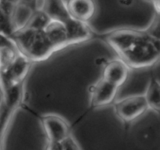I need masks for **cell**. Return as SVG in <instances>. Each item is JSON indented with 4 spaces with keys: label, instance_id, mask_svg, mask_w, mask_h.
<instances>
[{
    "label": "cell",
    "instance_id": "obj_1",
    "mask_svg": "<svg viewBox=\"0 0 160 150\" xmlns=\"http://www.w3.org/2000/svg\"><path fill=\"white\" fill-rule=\"evenodd\" d=\"M118 56L129 68L151 67L159 59V38L147 31H136L132 40Z\"/></svg>",
    "mask_w": 160,
    "mask_h": 150
},
{
    "label": "cell",
    "instance_id": "obj_2",
    "mask_svg": "<svg viewBox=\"0 0 160 150\" xmlns=\"http://www.w3.org/2000/svg\"><path fill=\"white\" fill-rule=\"evenodd\" d=\"M11 38L14 41L19 51L31 62L45 60L56 52L44 31L24 28L12 33Z\"/></svg>",
    "mask_w": 160,
    "mask_h": 150
},
{
    "label": "cell",
    "instance_id": "obj_3",
    "mask_svg": "<svg viewBox=\"0 0 160 150\" xmlns=\"http://www.w3.org/2000/svg\"><path fill=\"white\" fill-rule=\"evenodd\" d=\"M145 95L128 96L115 104V111L118 117L126 122H131L142 116L148 109Z\"/></svg>",
    "mask_w": 160,
    "mask_h": 150
},
{
    "label": "cell",
    "instance_id": "obj_4",
    "mask_svg": "<svg viewBox=\"0 0 160 150\" xmlns=\"http://www.w3.org/2000/svg\"><path fill=\"white\" fill-rule=\"evenodd\" d=\"M42 124L48 142H62L70 135L67 122L58 116H45L42 118Z\"/></svg>",
    "mask_w": 160,
    "mask_h": 150
},
{
    "label": "cell",
    "instance_id": "obj_5",
    "mask_svg": "<svg viewBox=\"0 0 160 150\" xmlns=\"http://www.w3.org/2000/svg\"><path fill=\"white\" fill-rule=\"evenodd\" d=\"M118 88L101 78L90 88L92 105L100 107L110 104L115 98Z\"/></svg>",
    "mask_w": 160,
    "mask_h": 150
},
{
    "label": "cell",
    "instance_id": "obj_6",
    "mask_svg": "<svg viewBox=\"0 0 160 150\" xmlns=\"http://www.w3.org/2000/svg\"><path fill=\"white\" fill-rule=\"evenodd\" d=\"M129 75V67L121 59L110 61L105 67L102 79L109 84L120 88L126 82Z\"/></svg>",
    "mask_w": 160,
    "mask_h": 150
},
{
    "label": "cell",
    "instance_id": "obj_7",
    "mask_svg": "<svg viewBox=\"0 0 160 150\" xmlns=\"http://www.w3.org/2000/svg\"><path fill=\"white\" fill-rule=\"evenodd\" d=\"M66 4L70 17L84 23L92 20L97 10L95 0H67Z\"/></svg>",
    "mask_w": 160,
    "mask_h": 150
},
{
    "label": "cell",
    "instance_id": "obj_8",
    "mask_svg": "<svg viewBox=\"0 0 160 150\" xmlns=\"http://www.w3.org/2000/svg\"><path fill=\"white\" fill-rule=\"evenodd\" d=\"M43 31L56 51L68 45L67 30L62 22L50 20Z\"/></svg>",
    "mask_w": 160,
    "mask_h": 150
},
{
    "label": "cell",
    "instance_id": "obj_9",
    "mask_svg": "<svg viewBox=\"0 0 160 150\" xmlns=\"http://www.w3.org/2000/svg\"><path fill=\"white\" fill-rule=\"evenodd\" d=\"M64 24L67 30L68 45L81 43L92 37V31L84 22L70 17Z\"/></svg>",
    "mask_w": 160,
    "mask_h": 150
},
{
    "label": "cell",
    "instance_id": "obj_10",
    "mask_svg": "<svg viewBox=\"0 0 160 150\" xmlns=\"http://www.w3.org/2000/svg\"><path fill=\"white\" fill-rule=\"evenodd\" d=\"M34 9L31 6L23 2L16 5L10 18L12 31H20L28 25L34 14Z\"/></svg>",
    "mask_w": 160,
    "mask_h": 150
},
{
    "label": "cell",
    "instance_id": "obj_11",
    "mask_svg": "<svg viewBox=\"0 0 160 150\" xmlns=\"http://www.w3.org/2000/svg\"><path fill=\"white\" fill-rule=\"evenodd\" d=\"M50 20L65 23L70 16L67 10V4L63 0H45L42 10Z\"/></svg>",
    "mask_w": 160,
    "mask_h": 150
},
{
    "label": "cell",
    "instance_id": "obj_12",
    "mask_svg": "<svg viewBox=\"0 0 160 150\" xmlns=\"http://www.w3.org/2000/svg\"><path fill=\"white\" fill-rule=\"evenodd\" d=\"M145 98L148 108L159 112L160 109V85L158 80L152 78L149 81Z\"/></svg>",
    "mask_w": 160,
    "mask_h": 150
},
{
    "label": "cell",
    "instance_id": "obj_13",
    "mask_svg": "<svg viewBox=\"0 0 160 150\" xmlns=\"http://www.w3.org/2000/svg\"><path fill=\"white\" fill-rule=\"evenodd\" d=\"M13 112V110L9 109L2 101H1L0 102V150H3L4 148L5 137Z\"/></svg>",
    "mask_w": 160,
    "mask_h": 150
},
{
    "label": "cell",
    "instance_id": "obj_14",
    "mask_svg": "<svg viewBox=\"0 0 160 150\" xmlns=\"http://www.w3.org/2000/svg\"><path fill=\"white\" fill-rule=\"evenodd\" d=\"M49 20L50 19L43 11H36L25 28L36 31H43Z\"/></svg>",
    "mask_w": 160,
    "mask_h": 150
},
{
    "label": "cell",
    "instance_id": "obj_15",
    "mask_svg": "<svg viewBox=\"0 0 160 150\" xmlns=\"http://www.w3.org/2000/svg\"><path fill=\"white\" fill-rule=\"evenodd\" d=\"M62 146L63 150H81L79 145L76 142V141L71 137V135H69L62 142Z\"/></svg>",
    "mask_w": 160,
    "mask_h": 150
},
{
    "label": "cell",
    "instance_id": "obj_16",
    "mask_svg": "<svg viewBox=\"0 0 160 150\" xmlns=\"http://www.w3.org/2000/svg\"><path fill=\"white\" fill-rule=\"evenodd\" d=\"M45 150H63L61 142H48Z\"/></svg>",
    "mask_w": 160,
    "mask_h": 150
},
{
    "label": "cell",
    "instance_id": "obj_17",
    "mask_svg": "<svg viewBox=\"0 0 160 150\" xmlns=\"http://www.w3.org/2000/svg\"><path fill=\"white\" fill-rule=\"evenodd\" d=\"M1 1L4 2H7L9 4L13 5V6H16L17 3L20 2V0H1Z\"/></svg>",
    "mask_w": 160,
    "mask_h": 150
},
{
    "label": "cell",
    "instance_id": "obj_18",
    "mask_svg": "<svg viewBox=\"0 0 160 150\" xmlns=\"http://www.w3.org/2000/svg\"><path fill=\"white\" fill-rule=\"evenodd\" d=\"M35 0H20V2L25 3V4H28L29 6H31V4H34Z\"/></svg>",
    "mask_w": 160,
    "mask_h": 150
}]
</instances>
